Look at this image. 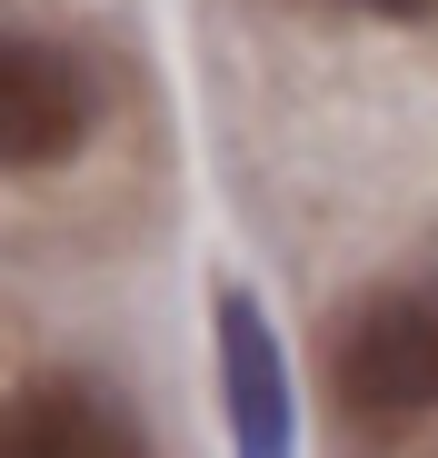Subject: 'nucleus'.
Masks as SVG:
<instances>
[{
	"mask_svg": "<svg viewBox=\"0 0 438 458\" xmlns=\"http://www.w3.org/2000/svg\"><path fill=\"white\" fill-rule=\"evenodd\" d=\"M339 389L358 419H418L438 409V299H369L339 339Z\"/></svg>",
	"mask_w": 438,
	"mask_h": 458,
	"instance_id": "nucleus-1",
	"label": "nucleus"
},
{
	"mask_svg": "<svg viewBox=\"0 0 438 458\" xmlns=\"http://www.w3.org/2000/svg\"><path fill=\"white\" fill-rule=\"evenodd\" d=\"M80 130H90V70L30 30H0V170H50L80 149Z\"/></svg>",
	"mask_w": 438,
	"mask_h": 458,
	"instance_id": "nucleus-2",
	"label": "nucleus"
},
{
	"mask_svg": "<svg viewBox=\"0 0 438 458\" xmlns=\"http://www.w3.org/2000/svg\"><path fill=\"white\" fill-rule=\"evenodd\" d=\"M0 458H150L139 419L100 378H30L21 399H0Z\"/></svg>",
	"mask_w": 438,
	"mask_h": 458,
	"instance_id": "nucleus-3",
	"label": "nucleus"
},
{
	"mask_svg": "<svg viewBox=\"0 0 438 458\" xmlns=\"http://www.w3.org/2000/svg\"><path fill=\"white\" fill-rule=\"evenodd\" d=\"M219 389H230L240 458H299V428H289V369H279V339H269V319H259L249 289L219 299Z\"/></svg>",
	"mask_w": 438,
	"mask_h": 458,
	"instance_id": "nucleus-4",
	"label": "nucleus"
},
{
	"mask_svg": "<svg viewBox=\"0 0 438 458\" xmlns=\"http://www.w3.org/2000/svg\"><path fill=\"white\" fill-rule=\"evenodd\" d=\"M358 11H389V21H418L428 0H358Z\"/></svg>",
	"mask_w": 438,
	"mask_h": 458,
	"instance_id": "nucleus-5",
	"label": "nucleus"
}]
</instances>
